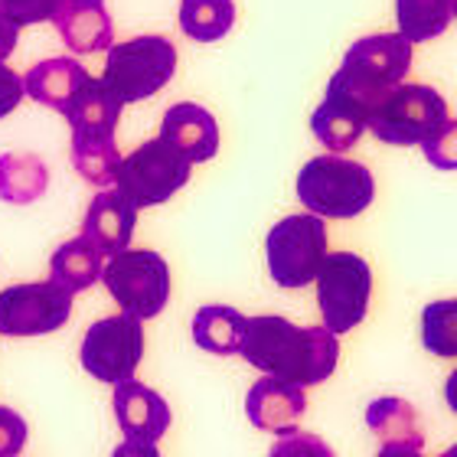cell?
<instances>
[{
	"label": "cell",
	"instance_id": "34",
	"mask_svg": "<svg viewBox=\"0 0 457 457\" xmlns=\"http://www.w3.org/2000/svg\"><path fill=\"white\" fill-rule=\"evenodd\" d=\"M112 457H161L157 445H137V441H121L112 451Z\"/></svg>",
	"mask_w": 457,
	"mask_h": 457
},
{
	"label": "cell",
	"instance_id": "8",
	"mask_svg": "<svg viewBox=\"0 0 457 457\" xmlns=\"http://www.w3.org/2000/svg\"><path fill=\"white\" fill-rule=\"evenodd\" d=\"M445 121H448V102L435 88L402 82L370 112L366 131L392 147H411L438 131Z\"/></svg>",
	"mask_w": 457,
	"mask_h": 457
},
{
	"label": "cell",
	"instance_id": "6",
	"mask_svg": "<svg viewBox=\"0 0 457 457\" xmlns=\"http://www.w3.org/2000/svg\"><path fill=\"white\" fill-rule=\"evenodd\" d=\"M102 281L121 314L137 317L141 324L161 314L170 301V265L154 248H124L112 255L102 268Z\"/></svg>",
	"mask_w": 457,
	"mask_h": 457
},
{
	"label": "cell",
	"instance_id": "36",
	"mask_svg": "<svg viewBox=\"0 0 457 457\" xmlns=\"http://www.w3.org/2000/svg\"><path fill=\"white\" fill-rule=\"evenodd\" d=\"M441 457H457V448H448V451H445V454H441Z\"/></svg>",
	"mask_w": 457,
	"mask_h": 457
},
{
	"label": "cell",
	"instance_id": "3",
	"mask_svg": "<svg viewBox=\"0 0 457 457\" xmlns=\"http://www.w3.org/2000/svg\"><path fill=\"white\" fill-rule=\"evenodd\" d=\"M376 180L366 163L346 161L340 154H320L297 173V200L320 220H353L372 206Z\"/></svg>",
	"mask_w": 457,
	"mask_h": 457
},
{
	"label": "cell",
	"instance_id": "15",
	"mask_svg": "<svg viewBox=\"0 0 457 457\" xmlns=\"http://www.w3.org/2000/svg\"><path fill=\"white\" fill-rule=\"evenodd\" d=\"M134 222H137V210H134L128 196L118 187H108L88 203L86 222H82V238H88L102 258H112L118 252L131 245Z\"/></svg>",
	"mask_w": 457,
	"mask_h": 457
},
{
	"label": "cell",
	"instance_id": "35",
	"mask_svg": "<svg viewBox=\"0 0 457 457\" xmlns=\"http://www.w3.org/2000/svg\"><path fill=\"white\" fill-rule=\"evenodd\" d=\"M376 457H425L415 448H402V445H382V451Z\"/></svg>",
	"mask_w": 457,
	"mask_h": 457
},
{
	"label": "cell",
	"instance_id": "17",
	"mask_svg": "<svg viewBox=\"0 0 457 457\" xmlns=\"http://www.w3.org/2000/svg\"><path fill=\"white\" fill-rule=\"evenodd\" d=\"M88 79L86 66L79 59H43L39 66H33L23 79V92L33 102L53 108V112L66 114V108L72 105V98L79 96L82 82Z\"/></svg>",
	"mask_w": 457,
	"mask_h": 457
},
{
	"label": "cell",
	"instance_id": "5",
	"mask_svg": "<svg viewBox=\"0 0 457 457\" xmlns=\"http://www.w3.org/2000/svg\"><path fill=\"white\" fill-rule=\"evenodd\" d=\"M268 275L278 287L297 291L317 278L327 258V222L311 212H295L268 228Z\"/></svg>",
	"mask_w": 457,
	"mask_h": 457
},
{
	"label": "cell",
	"instance_id": "28",
	"mask_svg": "<svg viewBox=\"0 0 457 457\" xmlns=\"http://www.w3.org/2000/svg\"><path fill=\"white\" fill-rule=\"evenodd\" d=\"M66 0H0V13L13 20L17 27H33V23H49L56 20Z\"/></svg>",
	"mask_w": 457,
	"mask_h": 457
},
{
	"label": "cell",
	"instance_id": "2",
	"mask_svg": "<svg viewBox=\"0 0 457 457\" xmlns=\"http://www.w3.org/2000/svg\"><path fill=\"white\" fill-rule=\"evenodd\" d=\"M411 69V43L399 33H376L356 39L327 86L350 96L366 112L379 105L392 88L402 86Z\"/></svg>",
	"mask_w": 457,
	"mask_h": 457
},
{
	"label": "cell",
	"instance_id": "18",
	"mask_svg": "<svg viewBox=\"0 0 457 457\" xmlns=\"http://www.w3.org/2000/svg\"><path fill=\"white\" fill-rule=\"evenodd\" d=\"M53 23H56L62 43H66L72 53H79V56L102 53V49L108 53V46H112V39H114L112 17L105 13V7H102V4L66 0Z\"/></svg>",
	"mask_w": 457,
	"mask_h": 457
},
{
	"label": "cell",
	"instance_id": "30",
	"mask_svg": "<svg viewBox=\"0 0 457 457\" xmlns=\"http://www.w3.org/2000/svg\"><path fill=\"white\" fill-rule=\"evenodd\" d=\"M268 457H337V454L324 438L307 435V431H291V435H281L275 441V448L268 451Z\"/></svg>",
	"mask_w": 457,
	"mask_h": 457
},
{
	"label": "cell",
	"instance_id": "26",
	"mask_svg": "<svg viewBox=\"0 0 457 457\" xmlns=\"http://www.w3.org/2000/svg\"><path fill=\"white\" fill-rule=\"evenodd\" d=\"M236 23L232 0H180V29L193 43H216Z\"/></svg>",
	"mask_w": 457,
	"mask_h": 457
},
{
	"label": "cell",
	"instance_id": "27",
	"mask_svg": "<svg viewBox=\"0 0 457 457\" xmlns=\"http://www.w3.org/2000/svg\"><path fill=\"white\" fill-rule=\"evenodd\" d=\"M457 304L454 301H435L421 311V343L425 350L438 353L445 360L457 356Z\"/></svg>",
	"mask_w": 457,
	"mask_h": 457
},
{
	"label": "cell",
	"instance_id": "7",
	"mask_svg": "<svg viewBox=\"0 0 457 457\" xmlns=\"http://www.w3.org/2000/svg\"><path fill=\"white\" fill-rule=\"evenodd\" d=\"M314 281L320 317L330 334L343 337L366 320L372 297V268L366 258L356 252H327Z\"/></svg>",
	"mask_w": 457,
	"mask_h": 457
},
{
	"label": "cell",
	"instance_id": "1",
	"mask_svg": "<svg viewBox=\"0 0 457 457\" xmlns=\"http://www.w3.org/2000/svg\"><path fill=\"white\" fill-rule=\"evenodd\" d=\"M238 353L245 356L248 366L271 379L295 382L307 389L334 376L340 362V337H334L327 327H297L287 317L258 314L245 317Z\"/></svg>",
	"mask_w": 457,
	"mask_h": 457
},
{
	"label": "cell",
	"instance_id": "10",
	"mask_svg": "<svg viewBox=\"0 0 457 457\" xmlns=\"http://www.w3.org/2000/svg\"><path fill=\"white\" fill-rule=\"evenodd\" d=\"M79 360L92 379L108 382V386L134 379L144 360V324L131 314L102 317L82 337Z\"/></svg>",
	"mask_w": 457,
	"mask_h": 457
},
{
	"label": "cell",
	"instance_id": "23",
	"mask_svg": "<svg viewBox=\"0 0 457 457\" xmlns=\"http://www.w3.org/2000/svg\"><path fill=\"white\" fill-rule=\"evenodd\" d=\"M245 334V317L236 307L206 304L193 317V343L216 356H232L238 353V343Z\"/></svg>",
	"mask_w": 457,
	"mask_h": 457
},
{
	"label": "cell",
	"instance_id": "11",
	"mask_svg": "<svg viewBox=\"0 0 457 457\" xmlns=\"http://www.w3.org/2000/svg\"><path fill=\"white\" fill-rule=\"evenodd\" d=\"M72 317V295L49 281H27L0 291V334L4 337H43L56 334Z\"/></svg>",
	"mask_w": 457,
	"mask_h": 457
},
{
	"label": "cell",
	"instance_id": "31",
	"mask_svg": "<svg viewBox=\"0 0 457 457\" xmlns=\"http://www.w3.org/2000/svg\"><path fill=\"white\" fill-rule=\"evenodd\" d=\"M27 421L13 409L0 405V457H20L27 448Z\"/></svg>",
	"mask_w": 457,
	"mask_h": 457
},
{
	"label": "cell",
	"instance_id": "24",
	"mask_svg": "<svg viewBox=\"0 0 457 457\" xmlns=\"http://www.w3.org/2000/svg\"><path fill=\"white\" fill-rule=\"evenodd\" d=\"M454 17V0H395V20H399L402 39L415 43H431L451 27Z\"/></svg>",
	"mask_w": 457,
	"mask_h": 457
},
{
	"label": "cell",
	"instance_id": "9",
	"mask_svg": "<svg viewBox=\"0 0 457 457\" xmlns=\"http://www.w3.org/2000/svg\"><path fill=\"white\" fill-rule=\"evenodd\" d=\"M190 167L193 163L183 161L170 144L154 137V141H144L128 157H121L114 183L134 210L141 212L151 210V206H161V203L170 200L173 193H180L190 183Z\"/></svg>",
	"mask_w": 457,
	"mask_h": 457
},
{
	"label": "cell",
	"instance_id": "33",
	"mask_svg": "<svg viewBox=\"0 0 457 457\" xmlns=\"http://www.w3.org/2000/svg\"><path fill=\"white\" fill-rule=\"evenodd\" d=\"M17 39H20V27L13 23V20H7L4 13H0V62L17 49Z\"/></svg>",
	"mask_w": 457,
	"mask_h": 457
},
{
	"label": "cell",
	"instance_id": "32",
	"mask_svg": "<svg viewBox=\"0 0 457 457\" xmlns=\"http://www.w3.org/2000/svg\"><path fill=\"white\" fill-rule=\"evenodd\" d=\"M23 96H27V92H23V79L10 66L0 62V118H7V114L23 102Z\"/></svg>",
	"mask_w": 457,
	"mask_h": 457
},
{
	"label": "cell",
	"instance_id": "4",
	"mask_svg": "<svg viewBox=\"0 0 457 457\" xmlns=\"http://www.w3.org/2000/svg\"><path fill=\"white\" fill-rule=\"evenodd\" d=\"M177 72V46L167 37H134L112 43L102 72V86L121 105L157 96Z\"/></svg>",
	"mask_w": 457,
	"mask_h": 457
},
{
	"label": "cell",
	"instance_id": "22",
	"mask_svg": "<svg viewBox=\"0 0 457 457\" xmlns=\"http://www.w3.org/2000/svg\"><path fill=\"white\" fill-rule=\"evenodd\" d=\"M49 187V170L37 154H4L0 157V200L13 206L37 203Z\"/></svg>",
	"mask_w": 457,
	"mask_h": 457
},
{
	"label": "cell",
	"instance_id": "37",
	"mask_svg": "<svg viewBox=\"0 0 457 457\" xmlns=\"http://www.w3.org/2000/svg\"><path fill=\"white\" fill-rule=\"evenodd\" d=\"M82 4H102V0H82Z\"/></svg>",
	"mask_w": 457,
	"mask_h": 457
},
{
	"label": "cell",
	"instance_id": "21",
	"mask_svg": "<svg viewBox=\"0 0 457 457\" xmlns=\"http://www.w3.org/2000/svg\"><path fill=\"white\" fill-rule=\"evenodd\" d=\"M102 255L96 252V245L88 238H69L53 252L49 258V271H53V281L62 285L69 295H79V291H88L92 285L102 281Z\"/></svg>",
	"mask_w": 457,
	"mask_h": 457
},
{
	"label": "cell",
	"instance_id": "14",
	"mask_svg": "<svg viewBox=\"0 0 457 457\" xmlns=\"http://www.w3.org/2000/svg\"><path fill=\"white\" fill-rule=\"evenodd\" d=\"M307 395L301 386L281 379H258L245 395V415L258 431H271V435H291L297 431V421L304 419Z\"/></svg>",
	"mask_w": 457,
	"mask_h": 457
},
{
	"label": "cell",
	"instance_id": "25",
	"mask_svg": "<svg viewBox=\"0 0 457 457\" xmlns=\"http://www.w3.org/2000/svg\"><path fill=\"white\" fill-rule=\"evenodd\" d=\"M72 167L79 170V177L92 187H114L118 180V167H121V154L114 137H72Z\"/></svg>",
	"mask_w": 457,
	"mask_h": 457
},
{
	"label": "cell",
	"instance_id": "13",
	"mask_svg": "<svg viewBox=\"0 0 457 457\" xmlns=\"http://www.w3.org/2000/svg\"><path fill=\"white\" fill-rule=\"evenodd\" d=\"M161 141L170 144L187 163H206L220 151V124L196 102H177L163 114Z\"/></svg>",
	"mask_w": 457,
	"mask_h": 457
},
{
	"label": "cell",
	"instance_id": "16",
	"mask_svg": "<svg viewBox=\"0 0 457 457\" xmlns=\"http://www.w3.org/2000/svg\"><path fill=\"white\" fill-rule=\"evenodd\" d=\"M366 121H370L366 108L356 105L350 96H343V92L327 86L324 102L311 114V131H314V137L324 144L327 151L340 154L350 151L353 144L366 134Z\"/></svg>",
	"mask_w": 457,
	"mask_h": 457
},
{
	"label": "cell",
	"instance_id": "12",
	"mask_svg": "<svg viewBox=\"0 0 457 457\" xmlns=\"http://www.w3.org/2000/svg\"><path fill=\"white\" fill-rule=\"evenodd\" d=\"M112 405H114L118 428L124 431V441L157 445L170 431V421H173L170 405L163 402L161 392H154L151 386H141L137 379L114 386Z\"/></svg>",
	"mask_w": 457,
	"mask_h": 457
},
{
	"label": "cell",
	"instance_id": "20",
	"mask_svg": "<svg viewBox=\"0 0 457 457\" xmlns=\"http://www.w3.org/2000/svg\"><path fill=\"white\" fill-rule=\"evenodd\" d=\"M366 425L382 445H402V448L415 451H421V445H425V431H421V419L415 405L405 399H395V395L370 402Z\"/></svg>",
	"mask_w": 457,
	"mask_h": 457
},
{
	"label": "cell",
	"instance_id": "29",
	"mask_svg": "<svg viewBox=\"0 0 457 457\" xmlns=\"http://www.w3.org/2000/svg\"><path fill=\"white\" fill-rule=\"evenodd\" d=\"M421 151H425L431 167H438V170H454L457 167V124L448 118L438 131L428 134V137L421 141Z\"/></svg>",
	"mask_w": 457,
	"mask_h": 457
},
{
	"label": "cell",
	"instance_id": "19",
	"mask_svg": "<svg viewBox=\"0 0 457 457\" xmlns=\"http://www.w3.org/2000/svg\"><path fill=\"white\" fill-rule=\"evenodd\" d=\"M121 108V102L102 86V79L88 76L79 88V96L72 98V105L66 108L72 137H114Z\"/></svg>",
	"mask_w": 457,
	"mask_h": 457
}]
</instances>
